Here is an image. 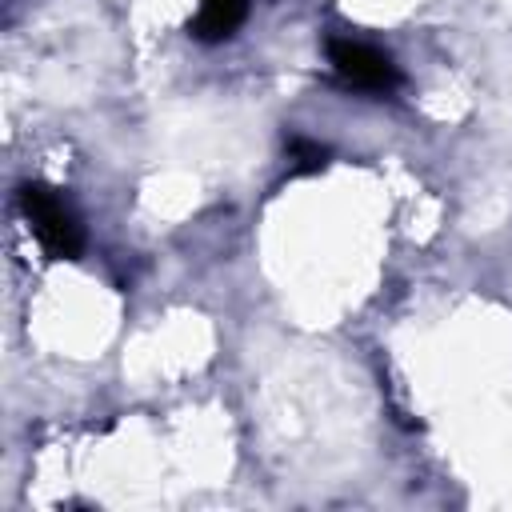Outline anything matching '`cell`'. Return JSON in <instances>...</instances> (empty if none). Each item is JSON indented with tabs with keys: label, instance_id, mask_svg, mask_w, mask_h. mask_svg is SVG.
Instances as JSON below:
<instances>
[{
	"label": "cell",
	"instance_id": "6da1fadb",
	"mask_svg": "<svg viewBox=\"0 0 512 512\" xmlns=\"http://www.w3.org/2000/svg\"><path fill=\"white\" fill-rule=\"evenodd\" d=\"M328 60L340 72V80L360 92H392L400 84L396 64L364 40H328Z\"/></svg>",
	"mask_w": 512,
	"mask_h": 512
},
{
	"label": "cell",
	"instance_id": "7a4b0ae2",
	"mask_svg": "<svg viewBox=\"0 0 512 512\" xmlns=\"http://www.w3.org/2000/svg\"><path fill=\"white\" fill-rule=\"evenodd\" d=\"M20 200H24V212H28L32 228H36V236H40V244L48 252H56V256H76L80 252V244H84L80 224H76L72 208L56 192H48V188H24Z\"/></svg>",
	"mask_w": 512,
	"mask_h": 512
},
{
	"label": "cell",
	"instance_id": "3957f363",
	"mask_svg": "<svg viewBox=\"0 0 512 512\" xmlns=\"http://www.w3.org/2000/svg\"><path fill=\"white\" fill-rule=\"evenodd\" d=\"M244 16H248V0H200L192 36L196 40H228Z\"/></svg>",
	"mask_w": 512,
	"mask_h": 512
},
{
	"label": "cell",
	"instance_id": "277c9868",
	"mask_svg": "<svg viewBox=\"0 0 512 512\" xmlns=\"http://www.w3.org/2000/svg\"><path fill=\"white\" fill-rule=\"evenodd\" d=\"M292 160H300V168H324L328 152H324L320 144H312V140H300V136H292Z\"/></svg>",
	"mask_w": 512,
	"mask_h": 512
}]
</instances>
